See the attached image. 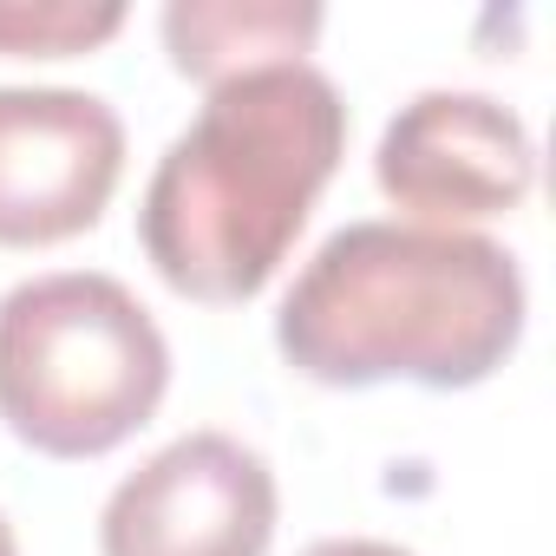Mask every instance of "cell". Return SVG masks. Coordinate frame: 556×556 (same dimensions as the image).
Masks as SVG:
<instances>
[{
	"instance_id": "2",
	"label": "cell",
	"mask_w": 556,
	"mask_h": 556,
	"mask_svg": "<svg viewBox=\"0 0 556 556\" xmlns=\"http://www.w3.org/2000/svg\"><path fill=\"white\" fill-rule=\"evenodd\" d=\"M523 268L478 229L348 223L295 275L275 348L302 380L458 393L491 380L523 341Z\"/></svg>"
},
{
	"instance_id": "8",
	"label": "cell",
	"mask_w": 556,
	"mask_h": 556,
	"mask_svg": "<svg viewBox=\"0 0 556 556\" xmlns=\"http://www.w3.org/2000/svg\"><path fill=\"white\" fill-rule=\"evenodd\" d=\"M125 27L118 0H0V53L8 60H73Z\"/></svg>"
},
{
	"instance_id": "5",
	"label": "cell",
	"mask_w": 556,
	"mask_h": 556,
	"mask_svg": "<svg viewBox=\"0 0 556 556\" xmlns=\"http://www.w3.org/2000/svg\"><path fill=\"white\" fill-rule=\"evenodd\" d=\"M125 177V125L99 92L0 86V249L86 236Z\"/></svg>"
},
{
	"instance_id": "3",
	"label": "cell",
	"mask_w": 556,
	"mask_h": 556,
	"mask_svg": "<svg viewBox=\"0 0 556 556\" xmlns=\"http://www.w3.org/2000/svg\"><path fill=\"white\" fill-rule=\"evenodd\" d=\"M170 348L151 308L99 268H60L0 295V419L47 458H99L151 426Z\"/></svg>"
},
{
	"instance_id": "6",
	"label": "cell",
	"mask_w": 556,
	"mask_h": 556,
	"mask_svg": "<svg viewBox=\"0 0 556 556\" xmlns=\"http://www.w3.org/2000/svg\"><path fill=\"white\" fill-rule=\"evenodd\" d=\"M374 177L419 229H465L504 216L536 184V144L523 118L484 92H419L393 112L374 151Z\"/></svg>"
},
{
	"instance_id": "9",
	"label": "cell",
	"mask_w": 556,
	"mask_h": 556,
	"mask_svg": "<svg viewBox=\"0 0 556 556\" xmlns=\"http://www.w3.org/2000/svg\"><path fill=\"white\" fill-rule=\"evenodd\" d=\"M302 556H413V549L380 543V536H328V543H315V549H302Z\"/></svg>"
},
{
	"instance_id": "7",
	"label": "cell",
	"mask_w": 556,
	"mask_h": 556,
	"mask_svg": "<svg viewBox=\"0 0 556 556\" xmlns=\"http://www.w3.org/2000/svg\"><path fill=\"white\" fill-rule=\"evenodd\" d=\"M315 34L321 8H308V0H170L164 8L170 66L197 86L289 66L315 47Z\"/></svg>"
},
{
	"instance_id": "10",
	"label": "cell",
	"mask_w": 556,
	"mask_h": 556,
	"mask_svg": "<svg viewBox=\"0 0 556 556\" xmlns=\"http://www.w3.org/2000/svg\"><path fill=\"white\" fill-rule=\"evenodd\" d=\"M0 556H21V543H14V523L0 517Z\"/></svg>"
},
{
	"instance_id": "4",
	"label": "cell",
	"mask_w": 556,
	"mask_h": 556,
	"mask_svg": "<svg viewBox=\"0 0 556 556\" xmlns=\"http://www.w3.org/2000/svg\"><path fill=\"white\" fill-rule=\"evenodd\" d=\"M275 471L229 432H184L144 458L99 517V556H268Z\"/></svg>"
},
{
	"instance_id": "1",
	"label": "cell",
	"mask_w": 556,
	"mask_h": 556,
	"mask_svg": "<svg viewBox=\"0 0 556 556\" xmlns=\"http://www.w3.org/2000/svg\"><path fill=\"white\" fill-rule=\"evenodd\" d=\"M341 151L348 105L308 60L210 86L138 203V242L164 289L216 308L255 302L308 229Z\"/></svg>"
}]
</instances>
